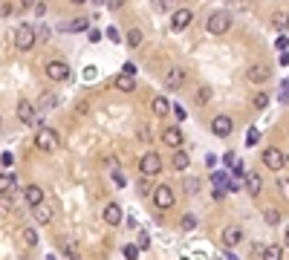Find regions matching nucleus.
<instances>
[{"mask_svg": "<svg viewBox=\"0 0 289 260\" xmlns=\"http://www.w3.org/2000/svg\"><path fill=\"white\" fill-rule=\"evenodd\" d=\"M58 130H52V128H41L38 133H35V148L38 151H44V153H52L55 148H58Z\"/></svg>", "mask_w": 289, "mask_h": 260, "instance_id": "obj_1", "label": "nucleus"}, {"mask_svg": "<svg viewBox=\"0 0 289 260\" xmlns=\"http://www.w3.org/2000/svg\"><path fill=\"white\" fill-rule=\"evenodd\" d=\"M35 43H38V29L29 26V23H23V26H18V32H15V46L18 49H32Z\"/></svg>", "mask_w": 289, "mask_h": 260, "instance_id": "obj_2", "label": "nucleus"}, {"mask_svg": "<svg viewBox=\"0 0 289 260\" xmlns=\"http://www.w3.org/2000/svg\"><path fill=\"white\" fill-rule=\"evenodd\" d=\"M139 171L145 173V176H156L162 171V156L156 153V151H148L142 159H139Z\"/></svg>", "mask_w": 289, "mask_h": 260, "instance_id": "obj_3", "label": "nucleus"}, {"mask_svg": "<svg viewBox=\"0 0 289 260\" xmlns=\"http://www.w3.org/2000/svg\"><path fill=\"white\" fill-rule=\"evenodd\" d=\"M231 29V15L228 12H214L208 18V32L211 35H225Z\"/></svg>", "mask_w": 289, "mask_h": 260, "instance_id": "obj_4", "label": "nucleus"}, {"mask_svg": "<svg viewBox=\"0 0 289 260\" xmlns=\"http://www.w3.org/2000/svg\"><path fill=\"white\" fill-rule=\"evenodd\" d=\"M154 202H156V208H159V211L174 208V202H177L174 188H171V185H159V188H154Z\"/></svg>", "mask_w": 289, "mask_h": 260, "instance_id": "obj_5", "label": "nucleus"}, {"mask_svg": "<svg viewBox=\"0 0 289 260\" xmlns=\"http://www.w3.org/2000/svg\"><path fill=\"white\" fill-rule=\"evenodd\" d=\"M18 119H21L26 128H32V125L41 122V119H38V113H35V104L29 101V98H21V101H18Z\"/></svg>", "mask_w": 289, "mask_h": 260, "instance_id": "obj_6", "label": "nucleus"}, {"mask_svg": "<svg viewBox=\"0 0 289 260\" xmlns=\"http://www.w3.org/2000/svg\"><path fill=\"white\" fill-rule=\"evenodd\" d=\"M263 165H266L269 171H281V168L287 165V153H284L281 148H266V151H263Z\"/></svg>", "mask_w": 289, "mask_h": 260, "instance_id": "obj_7", "label": "nucleus"}, {"mask_svg": "<svg viewBox=\"0 0 289 260\" xmlns=\"http://www.w3.org/2000/svg\"><path fill=\"white\" fill-rule=\"evenodd\" d=\"M162 142H165L171 151H182L185 136H182V130H179V128H165V130H162Z\"/></svg>", "mask_w": 289, "mask_h": 260, "instance_id": "obj_8", "label": "nucleus"}, {"mask_svg": "<svg viewBox=\"0 0 289 260\" xmlns=\"http://www.w3.org/2000/svg\"><path fill=\"white\" fill-rule=\"evenodd\" d=\"M231 130H234L231 116H214V119H211V133H214V136L225 139V136H231Z\"/></svg>", "mask_w": 289, "mask_h": 260, "instance_id": "obj_9", "label": "nucleus"}, {"mask_svg": "<svg viewBox=\"0 0 289 260\" xmlns=\"http://www.w3.org/2000/svg\"><path fill=\"white\" fill-rule=\"evenodd\" d=\"M191 21H194V12H191V9H177V12L171 15V29H174V32H182Z\"/></svg>", "mask_w": 289, "mask_h": 260, "instance_id": "obj_10", "label": "nucleus"}, {"mask_svg": "<svg viewBox=\"0 0 289 260\" xmlns=\"http://www.w3.org/2000/svg\"><path fill=\"white\" fill-rule=\"evenodd\" d=\"M246 81H252V84H266L269 81V66L266 64H252L246 69Z\"/></svg>", "mask_w": 289, "mask_h": 260, "instance_id": "obj_11", "label": "nucleus"}, {"mask_svg": "<svg viewBox=\"0 0 289 260\" xmlns=\"http://www.w3.org/2000/svg\"><path fill=\"white\" fill-rule=\"evenodd\" d=\"M46 75L52 78V81H69V66L64 61H49L46 64Z\"/></svg>", "mask_w": 289, "mask_h": 260, "instance_id": "obj_12", "label": "nucleus"}, {"mask_svg": "<svg viewBox=\"0 0 289 260\" xmlns=\"http://www.w3.org/2000/svg\"><path fill=\"white\" fill-rule=\"evenodd\" d=\"M101 217H104L107 226H119V223H122V205H119V202H107L104 211H101Z\"/></svg>", "mask_w": 289, "mask_h": 260, "instance_id": "obj_13", "label": "nucleus"}, {"mask_svg": "<svg viewBox=\"0 0 289 260\" xmlns=\"http://www.w3.org/2000/svg\"><path fill=\"white\" fill-rule=\"evenodd\" d=\"M185 84V69H179V66H174L168 75H165V87L168 90H179Z\"/></svg>", "mask_w": 289, "mask_h": 260, "instance_id": "obj_14", "label": "nucleus"}, {"mask_svg": "<svg viewBox=\"0 0 289 260\" xmlns=\"http://www.w3.org/2000/svg\"><path fill=\"white\" fill-rule=\"evenodd\" d=\"M223 243L228 246V249L240 246V243H243V231H240L237 226H228V228H223Z\"/></svg>", "mask_w": 289, "mask_h": 260, "instance_id": "obj_15", "label": "nucleus"}, {"mask_svg": "<svg viewBox=\"0 0 289 260\" xmlns=\"http://www.w3.org/2000/svg\"><path fill=\"white\" fill-rule=\"evenodd\" d=\"M246 191H249V196H260V191H263V176L260 173H246Z\"/></svg>", "mask_w": 289, "mask_h": 260, "instance_id": "obj_16", "label": "nucleus"}, {"mask_svg": "<svg viewBox=\"0 0 289 260\" xmlns=\"http://www.w3.org/2000/svg\"><path fill=\"white\" fill-rule=\"evenodd\" d=\"M113 84H116V90H119V93H133V90H136V78L128 75V72H119Z\"/></svg>", "mask_w": 289, "mask_h": 260, "instance_id": "obj_17", "label": "nucleus"}, {"mask_svg": "<svg viewBox=\"0 0 289 260\" xmlns=\"http://www.w3.org/2000/svg\"><path fill=\"white\" fill-rule=\"evenodd\" d=\"M23 196H26V202L38 208V205H44V191H41V185H26L23 188Z\"/></svg>", "mask_w": 289, "mask_h": 260, "instance_id": "obj_18", "label": "nucleus"}, {"mask_svg": "<svg viewBox=\"0 0 289 260\" xmlns=\"http://www.w3.org/2000/svg\"><path fill=\"white\" fill-rule=\"evenodd\" d=\"M151 110H154V116H156V119H165V116L171 113V101H168L165 96H156V98H154V104H151Z\"/></svg>", "mask_w": 289, "mask_h": 260, "instance_id": "obj_19", "label": "nucleus"}, {"mask_svg": "<svg viewBox=\"0 0 289 260\" xmlns=\"http://www.w3.org/2000/svg\"><path fill=\"white\" fill-rule=\"evenodd\" d=\"M35 214V223H41V226H46V223H52V208L44 202V205H38V208H32Z\"/></svg>", "mask_w": 289, "mask_h": 260, "instance_id": "obj_20", "label": "nucleus"}, {"mask_svg": "<svg viewBox=\"0 0 289 260\" xmlns=\"http://www.w3.org/2000/svg\"><path fill=\"white\" fill-rule=\"evenodd\" d=\"M260 260H284V249L275 246V243H269L266 249H260Z\"/></svg>", "mask_w": 289, "mask_h": 260, "instance_id": "obj_21", "label": "nucleus"}, {"mask_svg": "<svg viewBox=\"0 0 289 260\" xmlns=\"http://www.w3.org/2000/svg\"><path fill=\"white\" fill-rule=\"evenodd\" d=\"M171 165H174V171H185V168L191 165V159H188V153H185V151H174Z\"/></svg>", "mask_w": 289, "mask_h": 260, "instance_id": "obj_22", "label": "nucleus"}, {"mask_svg": "<svg viewBox=\"0 0 289 260\" xmlns=\"http://www.w3.org/2000/svg\"><path fill=\"white\" fill-rule=\"evenodd\" d=\"M21 243H23L26 249H35V246H38V231H35V228H23V231H21Z\"/></svg>", "mask_w": 289, "mask_h": 260, "instance_id": "obj_23", "label": "nucleus"}, {"mask_svg": "<svg viewBox=\"0 0 289 260\" xmlns=\"http://www.w3.org/2000/svg\"><path fill=\"white\" fill-rule=\"evenodd\" d=\"M12 188H15V173L9 176V173H0V196L12 194Z\"/></svg>", "mask_w": 289, "mask_h": 260, "instance_id": "obj_24", "label": "nucleus"}, {"mask_svg": "<svg viewBox=\"0 0 289 260\" xmlns=\"http://www.w3.org/2000/svg\"><path fill=\"white\" fill-rule=\"evenodd\" d=\"M263 220H266V226H278L281 223V211L278 208H269V211H263Z\"/></svg>", "mask_w": 289, "mask_h": 260, "instance_id": "obj_25", "label": "nucleus"}, {"mask_svg": "<svg viewBox=\"0 0 289 260\" xmlns=\"http://www.w3.org/2000/svg\"><path fill=\"white\" fill-rule=\"evenodd\" d=\"M64 252L69 260H78L81 258V252H78V246H75V240H64Z\"/></svg>", "mask_w": 289, "mask_h": 260, "instance_id": "obj_26", "label": "nucleus"}, {"mask_svg": "<svg viewBox=\"0 0 289 260\" xmlns=\"http://www.w3.org/2000/svg\"><path fill=\"white\" fill-rule=\"evenodd\" d=\"M194 98H197V104H208L211 101V87H200Z\"/></svg>", "mask_w": 289, "mask_h": 260, "instance_id": "obj_27", "label": "nucleus"}, {"mask_svg": "<svg viewBox=\"0 0 289 260\" xmlns=\"http://www.w3.org/2000/svg\"><path fill=\"white\" fill-rule=\"evenodd\" d=\"M252 104H255V110H266V107H269V96H266V93H257V96L252 98Z\"/></svg>", "mask_w": 289, "mask_h": 260, "instance_id": "obj_28", "label": "nucleus"}, {"mask_svg": "<svg viewBox=\"0 0 289 260\" xmlns=\"http://www.w3.org/2000/svg\"><path fill=\"white\" fill-rule=\"evenodd\" d=\"M122 255L128 260H136V255H139V246L136 243H125V249H122Z\"/></svg>", "mask_w": 289, "mask_h": 260, "instance_id": "obj_29", "label": "nucleus"}, {"mask_svg": "<svg viewBox=\"0 0 289 260\" xmlns=\"http://www.w3.org/2000/svg\"><path fill=\"white\" fill-rule=\"evenodd\" d=\"M272 23H275L278 29H287V12H275V15H272Z\"/></svg>", "mask_w": 289, "mask_h": 260, "instance_id": "obj_30", "label": "nucleus"}, {"mask_svg": "<svg viewBox=\"0 0 289 260\" xmlns=\"http://www.w3.org/2000/svg\"><path fill=\"white\" fill-rule=\"evenodd\" d=\"M142 43V32L139 29H130L128 32V46H139Z\"/></svg>", "mask_w": 289, "mask_h": 260, "instance_id": "obj_31", "label": "nucleus"}, {"mask_svg": "<svg viewBox=\"0 0 289 260\" xmlns=\"http://www.w3.org/2000/svg\"><path fill=\"white\" fill-rule=\"evenodd\" d=\"M278 191H281L284 199H289V179H287V176H281V179H278Z\"/></svg>", "mask_w": 289, "mask_h": 260, "instance_id": "obj_32", "label": "nucleus"}, {"mask_svg": "<svg viewBox=\"0 0 289 260\" xmlns=\"http://www.w3.org/2000/svg\"><path fill=\"white\" fill-rule=\"evenodd\" d=\"M257 142H260V133H257V130L252 128V130H249V136H246V145H249V148H255Z\"/></svg>", "mask_w": 289, "mask_h": 260, "instance_id": "obj_33", "label": "nucleus"}, {"mask_svg": "<svg viewBox=\"0 0 289 260\" xmlns=\"http://www.w3.org/2000/svg\"><path fill=\"white\" fill-rule=\"evenodd\" d=\"M185 191H188V194H197V191H200V179H185Z\"/></svg>", "mask_w": 289, "mask_h": 260, "instance_id": "obj_34", "label": "nucleus"}, {"mask_svg": "<svg viewBox=\"0 0 289 260\" xmlns=\"http://www.w3.org/2000/svg\"><path fill=\"white\" fill-rule=\"evenodd\" d=\"M194 226H197V217H194V214H185V217H182V228H188V231H191Z\"/></svg>", "mask_w": 289, "mask_h": 260, "instance_id": "obj_35", "label": "nucleus"}, {"mask_svg": "<svg viewBox=\"0 0 289 260\" xmlns=\"http://www.w3.org/2000/svg\"><path fill=\"white\" fill-rule=\"evenodd\" d=\"M67 29H72V32H78V29H87V21H84V18H81V21H72Z\"/></svg>", "mask_w": 289, "mask_h": 260, "instance_id": "obj_36", "label": "nucleus"}, {"mask_svg": "<svg viewBox=\"0 0 289 260\" xmlns=\"http://www.w3.org/2000/svg\"><path fill=\"white\" fill-rule=\"evenodd\" d=\"M139 249H151V237L148 234H139V243H136Z\"/></svg>", "mask_w": 289, "mask_h": 260, "instance_id": "obj_37", "label": "nucleus"}, {"mask_svg": "<svg viewBox=\"0 0 289 260\" xmlns=\"http://www.w3.org/2000/svg\"><path fill=\"white\" fill-rule=\"evenodd\" d=\"M113 182H116V185H119V188H125V176H122V173H119V171H113Z\"/></svg>", "mask_w": 289, "mask_h": 260, "instance_id": "obj_38", "label": "nucleus"}, {"mask_svg": "<svg viewBox=\"0 0 289 260\" xmlns=\"http://www.w3.org/2000/svg\"><path fill=\"white\" fill-rule=\"evenodd\" d=\"M55 104V98H52V93H44V107H52Z\"/></svg>", "mask_w": 289, "mask_h": 260, "instance_id": "obj_39", "label": "nucleus"}, {"mask_svg": "<svg viewBox=\"0 0 289 260\" xmlns=\"http://www.w3.org/2000/svg\"><path fill=\"white\" fill-rule=\"evenodd\" d=\"M284 246L289 249V228H287V234H284Z\"/></svg>", "mask_w": 289, "mask_h": 260, "instance_id": "obj_40", "label": "nucleus"}, {"mask_svg": "<svg viewBox=\"0 0 289 260\" xmlns=\"http://www.w3.org/2000/svg\"><path fill=\"white\" fill-rule=\"evenodd\" d=\"M287 29H289V12H287Z\"/></svg>", "mask_w": 289, "mask_h": 260, "instance_id": "obj_41", "label": "nucleus"}, {"mask_svg": "<svg viewBox=\"0 0 289 260\" xmlns=\"http://www.w3.org/2000/svg\"><path fill=\"white\" fill-rule=\"evenodd\" d=\"M287 165H289V156H287Z\"/></svg>", "mask_w": 289, "mask_h": 260, "instance_id": "obj_42", "label": "nucleus"}, {"mask_svg": "<svg viewBox=\"0 0 289 260\" xmlns=\"http://www.w3.org/2000/svg\"><path fill=\"white\" fill-rule=\"evenodd\" d=\"M0 128H3V122H0Z\"/></svg>", "mask_w": 289, "mask_h": 260, "instance_id": "obj_43", "label": "nucleus"}]
</instances>
